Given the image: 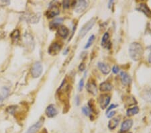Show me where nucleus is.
Returning <instances> with one entry per match:
<instances>
[{"instance_id":"f257e3e1","label":"nucleus","mask_w":151,"mask_h":133,"mask_svg":"<svg viewBox=\"0 0 151 133\" xmlns=\"http://www.w3.org/2000/svg\"><path fill=\"white\" fill-rule=\"evenodd\" d=\"M144 50L140 44L138 42H133L130 45L129 54L133 61H138L142 57Z\"/></svg>"},{"instance_id":"f03ea898","label":"nucleus","mask_w":151,"mask_h":133,"mask_svg":"<svg viewBox=\"0 0 151 133\" xmlns=\"http://www.w3.org/2000/svg\"><path fill=\"white\" fill-rule=\"evenodd\" d=\"M95 23H96V19L95 18H92V20H90L89 22H87L86 24L82 27V28L81 29L80 31H79V36H80L81 38L84 37V36L88 34V32L92 28V27L94 26Z\"/></svg>"},{"instance_id":"7ed1b4c3","label":"nucleus","mask_w":151,"mask_h":133,"mask_svg":"<svg viewBox=\"0 0 151 133\" xmlns=\"http://www.w3.org/2000/svg\"><path fill=\"white\" fill-rule=\"evenodd\" d=\"M42 71H43V67H42V63L40 62H36L32 65L31 73H32L33 78H37L41 76Z\"/></svg>"},{"instance_id":"20e7f679","label":"nucleus","mask_w":151,"mask_h":133,"mask_svg":"<svg viewBox=\"0 0 151 133\" xmlns=\"http://www.w3.org/2000/svg\"><path fill=\"white\" fill-rule=\"evenodd\" d=\"M110 100H111V98H110V95H108V94H102V95H101L98 100L101 108L106 109L108 105L109 104Z\"/></svg>"},{"instance_id":"39448f33","label":"nucleus","mask_w":151,"mask_h":133,"mask_svg":"<svg viewBox=\"0 0 151 133\" xmlns=\"http://www.w3.org/2000/svg\"><path fill=\"white\" fill-rule=\"evenodd\" d=\"M88 1H84V0L76 1V3H75V10L77 13L83 12L88 7Z\"/></svg>"},{"instance_id":"423d86ee","label":"nucleus","mask_w":151,"mask_h":133,"mask_svg":"<svg viewBox=\"0 0 151 133\" xmlns=\"http://www.w3.org/2000/svg\"><path fill=\"white\" fill-rule=\"evenodd\" d=\"M44 118H40L37 122H36L34 125L30 126L26 133H36L40 128H41V126H42V124H43L44 123Z\"/></svg>"},{"instance_id":"0eeeda50","label":"nucleus","mask_w":151,"mask_h":133,"mask_svg":"<svg viewBox=\"0 0 151 133\" xmlns=\"http://www.w3.org/2000/svg\"><path fill=\"white\" fill-rule=\"evenodd\" d=\"M61 48L62 46L61 44L57 43V42H55V43H53L50 46L48 52L51 55H57L61 51Z\"/></svg>"},{"instance_id":"6e6552de","label":"nucleus","mask_w":151,"mask_h":133,"mask_svg":"<svg viewBox=\"0 0 151 133\" xmlns=\"http://www.w3.org/2000/svg\"><path fill=\"white\" fill-rule=\"evenodd\" d=\"M60 13V9L59 6L57 5H54L53 6L50 7V9H48L47 13H46V16L48 18H52L54 17L58 16Z\"/></svg>"},{"instance_id":"1a4fd4ad","label":"nucleus","mask_w":151,"mask_h":133,"mask_svg":"<svg viewBox=\"0 0 151 133\" xmlns=\"http://www.w3.org/2000/svg\"><path fill=\"white\" fill-rule=\"evenodd\" d=\"M137 10L141 11L149 18H151V10L148 8V7L145 3H140L139 5Z\"/></svg>"},{"instance_id":"9d476101","label":"nucleus","mask_w":151,"mask_h":133,"mask_svg":"<svg viewBox=\"0 0 151 133\" xmlns=\"http://www.w3.org/2000/svg\"><path fill=\"white\" fill-rule=\"evenodd\" d=\"M57 110L55 106L53 104H50L46 108V114L48 117L49 118H53L57 114Z\"/></svg>"},{"instance_id":"9b49d317","label":"nucleus","mask_w":151,"mask_h":133,"mask_svg":"<svg viewBox=\"0 0 151 133\" xmlns=\"http://www.w3.org/2000/svg\"><path fill=\"white\" fill-rule=\"evenodd\" d=\"M40 17L41 15L40 13H36V14H30V15H27L26 17V21H28L30 23H37L39 22Z\"/></svg>"},{"instance_id":"f8f14e48","label":"nucleus","mask_w":151,"mask_h":133,"mask_svg":"<svg viewBox=\"0 0 151 133\" xmlns=\"http://www.w3.org/2000/svg\"><path fill=\"white\" fill-rule=\"evenodd\" d=\"M86 89L90 93L92 94L93 95H96L97 92H98V88H97V86L94 82H88L86 86Z\"/></svg>"},{"instance_id":"ddd939ff","label":"nucleus","mask_w":151,"mask_h":133,"mask_svg":"<svg viewBox=\"0 0 151 133\" xmlns=\"http://www.w3.org/2000/svg\"><path fill=\"white\" fill-rule=\"evenodd\" d=\"M132 124L133 120H131V119H128V120H125L121 126V131L122 132H126L129 129L131 128V127L132 126Z\"/></svg>"},{"instance_id":"4468645a","label":"nucleus","mask_w":151,"mask_h":133,"mask_svg":"<svg viewBox=\"0 0 151 133\" xmlns=\"http://www.w3.org/2000/svg\"><path fill=\"white\" fill-rule=\"evenodd\" d=\"M120 78L124 86H127L131 82V78L128 73L124 72V71L120 73Z\"/></svg>"},{"instance_id":"2eb2a0df","label":"nucleus","mask_w":151,"mask_h":133,"mask_svg":"<svg viewBox=\"0 0 151 133\" xmlns=\"http://www.w3.org/2000/svg\"><path fill=\"white\" fill-rule=\"evenodd\" d=\"M98 68L100 69V70L102 71L104 74L107 75L110 72V67L108 66V65L105 64V63L100 62V63H98Z\"/></svg>"},{"instance_id":"dca6fc26","label":"nucleus","mask_w":151,"mask_h":133,"mask_svg":"<svg viewBox=\"0 0 151 133\" xmlns=\"http://www.w3.org/2000/svg\"><path fill=\"white\" fill-rule=\"evenodd\" d=\"M112 89V84L109 82H105L100 84V90L101 92H110Z\"/></svg>"},{"instance_id":"f3484780","label":"nucleus","mask_w":151,"mask_h":133,"mask_svg":"<svg viewBox=\"0 0 151 133\" xmlns=\"http://www.w3.org/2000/svg\"><path fill=\"white\" fill-rule=\"evenodd\" d=\"M141 97L146 102L151 103V89H148V90H144L141 94Z\"/></svg>"},{"instance_id":"a211bd4d","label":"nucleus","mask_w":151,"mask_h":133,"mask_svg":"<svg viewBox=\"0 0 151 133\" xmlns=\"http://www.w3.org/2000/svg\"><path fill=\"white\" fill-rule=\"evenodd\" d=\"M69 30L67 27L65 26H61L58 30V34L61 37L65 38H67V36L69 35Z\"/></svg>"},{"instance_id":"6ab92c4d","label":"nucleus","mask_w":151,"mask_h":133,"mask_svg":"<svg viewBox=\"0 0 151 133\" xmlns=\"http://www.w3.org/2000/svg\"><path fill=\"white\" fill-rule=\"evenodd\" d=\"M63 22V18L55 19V20L53 21V22H50V28L51 29L57 28L58 27H59Z\"/></svg>"},{"instance_id":"aec40b11","label":"nucleus","mask_w":151,"mask_h":133,"mask_svg":"<svg viewBox=\"0 0 151 133\" xmlns=\"http://www.w3.org/2000/svg\"><path fill=\"white\" fill-rule=\"evenodd\" d=\"M120 120L118 118H113L112 120H110L108 122V128H109L110 130H114L115 129L116 127H117L118 124H119Z\"/></svg>"},{"instance_id":"412c9836","label":"nucleus","mask_w":151,"mask_h":133,"mask_svg":"<svg viewBox=\"0 0 151 133\" xmlns=\"http://www.w3.org/2000/svg\"><path fill=\"white\" fill-rule=\"evenodd\" d=\"M139 112V108L138 107H134L132 108H130L127 110L126 112V114L128 116H134L136 114H138Z\"/></svg>"},{"instance_id":"4be33fe9","label":"nucleus","mask_w":151,"mask_h":133,"mask_svg":"<svg viewBox=\"0 0 151 133\" xmlns=\"http://www.w3.org/2000/svg\"><path fill=\"white\" fill-rule=\"evenodd\" d=\"M109 41V34L108 32H106L104 34L103 38L102 40V46H103L104 47H106V46H108V42Z\"/></svg>"},{"instance_id":"5701e85b","label":"nucleus","mask_w":151,"mask_h":133,"mask_svg":"<svg viewBox=\"0 0 151 133\" xmlns=\"http://www.w3.org/2000/svg\"><path fill=\"white\" fill-rule=\"evenodd\" d=\"M11 38L14 40H18L20 38V32L18 30H15L11 34Z\"/></svg>"},{"instance_id":"b1692460","label":"nucleus","mask_w":151,"mask_h":133,"mask_svg":"<svg viewBox=\"0 0 151 133\" xmlns=\"http://www.w3.org/2000/svg\"><path fill=\"white\" fill-rule=\"evenodd\" d=\"M94 40H95V36L94 35L91 36L90 38H89L88 42H87L86 45L85 46V49H88V48H90L91 46H92L93 42H94Z\"/></svg>"},{"instance_id":"393cba45","label":"nucleus","mask_w":151,"mask_h":133,"mask_svg":"<svg viewBox=\"0 0 151 133\" xmlns=\"http://www.w3.org/2000/svg\"><path fill=\"white\" fill-rule=\"evenodd\" d=\"M82 112L86 116H90L91 115V110L88 107H83L82 108Z\"/></svg>"},{"instance_id":"a878e982","label":"nucleus","mask_w":151,"mask_h":133,"mask_svg":"<svg viewBox=\"0 0 151 133\" xmlns=\"http://www.w3.org/2000/svg\"><path fill=\"white\" fill-rule=\"evenodd\" d=\"M70 5H71V1H70L66 0V1H63V7H65V8H69Z\"/></svg>"},{"instance_id":"bb28decb","label":"nucleus","mask_w":151,"mask_h":133,"mask_svg":"<svg viewBox=\"0 0 151 133\" xmlns=\"http://www.w3.org/2000/svg\"><path fill=\"white\" fill-rule=\"evenodd\" d=\"M83 86H84V81H83V80H81L79 84V90H82Z\"/></svg>"},{"instance_id":"cd10ccee","label":"nucleus","mask_w":151,"mask_h":133,"mask_svg":"<svg viewBox=\"0 0 151 133\" xmlns=\"http://www.w3.org/2000/svg\"><path fill=\"white\" fill-rule=\"evenodd\" d=\"M112 71H113V72H114V73H118L119 72L120 69H119V67H118L116 66V65H115V66H114L113 69H112Z\"/></svg>"},{"instance_id":"c85d7f7f","label":"nucleus","mask_w":151,"mask_h":133,"mask_svg":"<svg viewBox=\"0 0 151 133\" xmlns=\"http://www.w3.org/2000/svg\"><path fill=\"white\" fill-rule=\"evenodd\" d=\"M115 114H116V112L115 111L110 112L108 113V114H107V117L108 118H112V116H113L114 115H115Z\"/></svg>"},{"instance_id":"c756f323","label":"nucleus","mask_w":151,"mask_h":133,"mask_svg":"<svg viewBox=\"0 0 151 133\" xmlns=\"http://www.w3.org/2000/svg\"><path fill=\"white\" fill-rule=\"evenodd\" d=\"M118 106L117 105H115V104H112L111 106H110L108 108V110H107V113L108 112H109L110 110H111L112 109H113V108H115L117 107Z\"/></svg>"},{"instance_id":"7c9ffc66","label":"nucleus","mask_w":151,"mask_h":133,"mask_svg":"<svg viewBox=\"0 0 151 133\" xmlns=\"http://www.w3.org/2000/svg\"><path fill=\"white\" fill-rule=\"evenodd\" d=\"M79 70H80V71H83V70H84V69H85L84 64H83V63H81V64H80V65H79Z\"/></svg>"},{"instance_id":"2f4dec72","label":"nucleus","mask_w":151,"mask_h":133,"mask_svg":"<svg viewBox=\"0 0 151 133\" xmlns=\"http://www.w3.org/2000/svg\"><path fill=\"white\" fill-rule=\"evenodd\" d=\"M148 61H149V63H151V53L148 56Z\"/></svg>"},{"instance_id":"473e14b6","label":"nucleus","mask_w":151,"mask_h":133,"mask_svg":"<svg viewBox=\"0 0 151 133\" xmlns=\"http://www.w3.org/2000/svg\"><path fill=\"white\" fill-rule=\"evenodd\" d=\"M40 133H47V131H46V129H44V130H42V132H40Z\"/></svg>"}]
</instances>
